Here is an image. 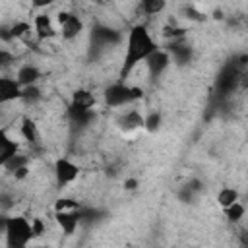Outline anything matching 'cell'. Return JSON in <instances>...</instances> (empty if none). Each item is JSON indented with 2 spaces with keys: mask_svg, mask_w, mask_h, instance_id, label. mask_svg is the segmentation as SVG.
Segmentation results:
<instances>
[{
  "mask_svg": "<svg viewBox=\"0 0 248 248\" xmlns=\"http://www.w3.org/2000/svg\"><path fill=\"white\" fill-rule=\"evenodd\" d=\"M78 207H79V203L76 200H72V198H60L54 203V209L56 211H60V209H78Z\"/></svg>",
  "mask_w": 248,
  "mask_h": 248,
  "instance_id": "4316f807",
  "label": "cell"
},
{
  "mask_svg": "<svg viewBox=\"0 0 248 248\" xmlns=\"http://www.w3.org/2000/svg\"><path fill=\"white\" fill-rule=\"evenodd\" d=\"M19 91H21V87L16 79L0 78V105L19 99Z\"/></svg>",
  "mask_w": 248,
  "mask_h": 248,
  "instance_id": "30bf717a",
  "label": "cell"
},
{
  "mask_svg": "<svg viewBox=\"0 0 248 248\" xmlns=\"http://www.w3.org/2000/svg\"><path fill=\"white\" fill-rule=\"evenodd\" d=\"M17 149H19L17 141H14V140L6 134V130L0 128V167H4V163H6L14 153H17Z\"/></svg>",
  "mask_w": 248,
  "mask_h": 248,
  "instance_id": "4fadbf2b",
  "label": "cell"
},
{
  "mask_svg": "<svg viewBox=\"0 0 248 248\" xmlns=\"http://www.w3.org/2000/svg\"><path fill=\"white\" fill-rule=\"evenodd\" d=\"M21 136H23V140H25L27 143H31V145H39V141H41L37 124H35L31 118H23V120H21Z\"/></svg>",
  "mask_w": 248,
  "mask_h": 248,
  "instance_id": "e0dca14e",
  "label": "cell"
},
{
  "mask_svg": "<svg viewBox=\"0 0 248 248\" xmlns=\"http://www.w3.org/2000/svg\"><path fill=\"white\" fill-rule=\"evenodd\" d=\"M122 41V35L108 27V25H101L97 23L93 29H91V48H105V46H112V45H118Z\"/></svg>",
  "mask_w": 248,
  "mask_h": 248,
  "instance_id": "3957f363",
  "label": "cell"
},
{
  "mask_svg": "<svg viewBox=\"0 0 248 248\" xmlns=\"http://www.w3.org/2000/svg\"><path fill=\"white\" fill-rule=\"evenodd\" d=\"M54 0H31V6L33 8H46V6H50Z\"/></svg>",
  "mask_w": 248,
  "mask_h": 248,
  "instance_id": "d590c367",
  "label": "cell"
},
{
  "mask_svg": "<svg viewBox=\"0 0 248 248\" xmlns=\"http://www.w3.org/2000/svg\"><path fill=\"white\" fill-rule=\"evenodd\" d=\"M167 52L172 54V58L178 66H184V64L192 62V58H194V48L186 43H180V41H170L167 46Z\"/></svg>",
  "mask_w": 248,
  "mask_h": 248,
  "instance_id": "ba28073f",
  "label": "cell"
},
{
  "mask_svg": "<svg viewBox=\"0 0 248 248\" xmlns=\"http://www.w3.org/2000/svg\"><path fill=\"white\" fill-rule=\"evenodd\" d=\"M157 48L155 41L151 39L149 31L145 25L138 23L130 29L128 33V43H126V56H124V62H122V68H120V79H126L132 70L143 62L153 50Z\"/></svg>",
  "mask_w": 248,
  "mask_h": 248,
  "instance_id": "6da1fadb",
  "label": "cell"
},
{
  "mask_svg": "<svg viewBox=\"0 0 248 248\" xmlns=\"http://www.w3.org/2000/svg\"><path fill=\"white\" fill-rule=\"evenodd\" d=\"M200 194L198 192H194L188 184H184V186H180V190L176 192V198H178V202H182V203H194L196 202V198H198Z\"/></svg>",
  "mask_w": 248,
  "mask_h": 248,
  "instance_id": "d4e9b609",
  "label": "cell"
},
{
  "mask_svg": "<svg viewBox=\"0 0 248 248\" xmlns=\"http://www.w3.org/2000/svg\"><path fill=\"white\" fill-rule=\"evenodd\" d=\"M27 163H29V157L19 155V153H14V155L4 163V167H2V169H6V170H10V172H14V170H17L19 167H25Z\"/></svg>",
  "mask_w": 248,
  "mask_h": 248,
  "instance_id": "603a6c76",
  "label": "cell"
},
{
  "mask_svg": "<svg viewBox=\"0 0 248 248\" xmlns=\"http://www.w3.org/2000/svg\"><path fill=\"white\" fill-rule=\"evenodd\" d=\"M140 6L143 10V14L155 16L165 10V0H140Z\"/></svg>",
  "mask_w": 248,
  "mask_h": 248,
  "instance_id": "7402d4cb",
  "label": "cell"
},
{
  "mask_svg": "<svg viewBox=\"0 0 248 248\" xmlns=\"http://www.w3.org/2000/svg\"><path fill=\"white\" fill-rule=\"evenodd\" d=\"M213 17H215V19H223V12H221V10H215V12H213Z\"/></svg>",
  "mask_w": 248,
  "mask_h": 248,
  "instance_id": "ab89813d",
  "label": "cell"
},
{
  "mask_svg": "<svg viewBox=\"0 0 248 248\" xmlns=\"http://www.w3.org/2000/svg\"><path fill=\"white\" fill-rule=\"evenodd\" d=\"M184 33H186V31H184L182 27H172V25L163 29V35H165L167 39H169V37H170V39H180V37H184Z\"/></svg>",
  "mask_w": 248,
  "mask_h": 248,
  "instance_id": "f1b7e54d",
  "label": "cell"
},
{
  "mask_svg": "<svg viewBox=\"0 0 248 248\" xmlns=\"http://www.w3.org/2000/svg\"><path fill=\"white\" fill-rule=\"evenodd\" d=\"M31 232H33V238H37V236H41L45 232V225H43L41 219H33L31 221Z\"/></svg>",
  "mask_w": 248,
  "mask_h": 248,
  "instance_id": "f546056e",
  "label": "cell"
},
{
  "mask_svg": "<svg viewBox=\"0 0 248 248\" xmlns=\"http://www.w3.org/2000/svg\"><path fill=\"white\" fill-rule=\"evenodd\" d=\"M79 207L78 209H60V211L54 213L56 223L62 227L64 234H68V236L74 234L76 229H78V225H79Z\"/></svg>",
  "mask_w": 248,
  "mask_h": 248,
  "instance_id": "52a82bcc",
  "label": "cell"
},
{
  "mask_svg": "<svg viewBox=\"0 0 248 248\" xmlns=\"http://www.w3.org/2000/svg\"><path fill=\"white\" fill-rule=\"evenodd\" d=\"M161 112H149L145 118H143V128L147 130V132H157L159 128H161Z\"/></svg>",
  "mask_w": 248,
  "mask_h": 248,
  "instance_id": "cb8c5ba5",
  "label": "cell"
},
{
  "mask_svg": "<svg viewBox=\"0 0 248 248\" xmlns=\"http://www.w3.org/2000/svg\"><path fill=\"white\" fill-rule=\"evenodd\" d=\"M10 31H12V37L14 39H19V37H23L25 33L31 31V25L25 23V21H16L14 25H10Z\"/></svg>",
  "mask_w": 248,
  "mask_h": 248,
  "instance_id": "484cf974",
  "label": "cell"
},
{
  "mask_svg": "<svg viewBox=\"0 0 248 248\" xmlns=\"http://www.w3.org/2000/svg\"><path fill=\"white\" fill-rule=\"evenodd\" d=\"M238 200V190H234V188H229V186H225V188H221L219 190V194H217V203L225 209V207H229L231 203H234Z\"/></svg>",
  "mask_w": 248,
  "mask_h": 248,
  "instance_id": "d6986e66",
  "label": "cell"
},
{
  "mask_svg": "<svg viewBox=\"0 0 248 248\" xmlns=\"http://www.w3.org/2000/svg\"><path fill=\"white\" fill-rule=\"evenodd\" d=\"M116 124H118L120 130L132 132V130H136V128H143V116H141L138 110H128L126 114L118 116Z\"/></svg>",
  "mask_w": 248,
  "mask_h": 248,
  "instance_id": "7c38bea8",
  "label": "cell"
},
{
  "mask_svg": "<svg viewBox=\"0 0 248 248\" xmlns=\"http://www.w3.org/2000/svg\"><path fill=\"white\" fill-rule=\"evenodd\" d=\"M27 172H29V169H27V165H25V167H19L17 170H14V176H16L17 180H21V178L27 176Z\"/></svg>",
  "mask_w": 248,
  "mask_h": 248,
  "instance_id": "e575fe53",
  "label": "cell"
},
{
  "mask_svg": "<svg viewBox=\"0 0 248 248\" xmlns=\"http://www.w3.org/2000/svg\"><path fill=\"white\" fill-rule=\"evenodd\" d=\"M35 33H37V39L39 41H45V39H52L56 35V29L52 27V21H50V16L46 14H39L35 17Z\"/></svg>",
  "mask_w": 248,
  "mask_h": 248,
  "instance_id": "8fae6325",
  "label": "cell"
},
{
  "mask_svg": "<svg viewBox=\"0 0 248 248\" xmlns=\"http://www.w3.org/2000/svg\"><path fill=\"white\" fill-rule=\"evenodd\" d=\"M68 16H70V12H60V14H58V23L62 25V23L68 19Z\"/></svg>",
  "mask_w": 248,
  "mask_h": 248,
  "instance_id": "74e56055",
  "label": "cell"
},
{
  "mask_svg": "<svg viewBox=\"0 0 248 248\" xmlns=\"http://www.w3.org/2000/svg\"><path fill=\"white\" fill-rule=\"evenodd\" d=\"M194 192H198V194H202V190H203V184L198 180V178H194V180H190V182H186Z\"/></svg>",
  "mask_w": 248,
  "mask_h": 248,
  "instance_id": "1f68e13d",
  "label": "cell"
},
{
  "mask_svg": "<svg viewBox=\"0 0 248 248\" xmlns=\"http://www.w3.org/2000/svg\"><path fill=\"white\" fill-rule=\"evenodd\" d=\"M184 16H186V19H192V21H205L207 19L203 12H200V10L192 8V6H186L184 8Z\"/></svg>",
  "mask_w": 248,
  "mask_h": 248,
  "instance_id": "83f0119b",
  "label": "cell"
},
{
  "mask_svg": "<svg viewBox=\"0 0 248 248\" xmlns=\"http://www.w3.org/2000/svg\"><path fill=\"white\" fill-rule=\"evenodd\" d=\"M72 103H74V105H79V107L91 108V107L95 105V97H93V93L87 91V89H76V91L72 93Z\"/></svg>",
  "mask_w": 248,
  "mask_h": 248,
  "instance_id": "ac0fdd59",
  "label": "cell"
},
{
  "mask_svg": "<svg viewBox=\"0 0 248 248\" xmlns=\"http://www.w3.org/2000/svg\"><path fill=\"white\" fill-rule=\"evenodd\" d=\"M41 78V72L37 66H31V64H25L17 70V76H16V81L19 83V87H25V85H33L37 83Z\"/></svg>",
  "mask_w": 248,
  "mask_h": 248,
  "instance_id": "5bb4252c",
  "label": "cell"
},
{
  "mask_svg": "<svg viewBox=\"0 0 248 248\" xmlns=\"http://www.w3.org/2000/svg\"><path fill=\"white\" fill-rule=\"evenodd\" d=\"M19 99L21 101H25V103H37L39 99H41V89L33 83V85H25V87H21V91H19Z\"/></svg>",
  "mask_w": 248,
  "mask_h": 248,
  "instance_id": "44dd1931",
  "label": "cell"
},
{
  "mask_svg": "<svg viewBox=\"0 0 248 248\" xmlns=\"http://www.w3.org/2000/svg\"><path fill=\"white\" fill-rule=\"evenodd\" d=\"M105 103L108 107H122L126 103H134L132 99V89L130 85L118 81V83H112L105 89Z\"/></svg>",
  "mask_w": 248,
  "mask_h": 248,
  "instance_id": "5b68a950",
  "label": "cell"
},
{
  "mask_svg": "<svg viewBox=\"0 0 248 248\" xmlns=\"http://www.w3.org/2000/svg\"><path fill=\"white\" fill-rule=\"evenodd\" d=\"M6 219H8V217H4V215H0V234H2L4 231H6Z\"/></svg>",
  "mask_w": 248,
  "mask_h": 248,
  "instance_id": "f35d334b",
  "label": "cell"
},
{
  "mask_svg": "<svg viewBox=\"0 0 248 248\" xmlns=\"http://www.w3.org/2000/svg\"><path fill=\"white\" fill-rule=\"evenodd\" d=\"M81 31H83V21H81L78 16L70 14V16H68V19L62 23V39L72 41V39H76Z\"/></svg>",
  "mask_w": 248,
  "mask_h": 248,
  "instance_id": "9a60e30c",
  "label": "cell"
},
{
  "mask_svg": "<svg viewBox=\"0 0 248 248\" xmlns=\"http://www.w3.org/2000/svg\"><path fill=\"white\" fill-rule=\"evenodd\" d=\"M0 205H2V207H10V205H12V198H10L8 194H2V196H0Z\"/></svg>",
  "mask_w": 248,
  "mask_h": 248,
  "instance_id": "8d00e7d4",
  "label": "cell"
},
{
  "mask_svg": "<svg viewBox=\"0 0 248 248\" xmlns=\"http://www.w3.org/2000/svg\"><path fill=\"white\" fill-rule=\"evenodd\" d=\"M79 174V167L76 163H72L66 157H60L54 161V176H56V184L58 188H66L70 182H74Z\"/></svg>",
  "mask_w": 248,
  "mask_h": 248,
  "instance_id": "277c9868",
  "label": "cell"
},
{
  "mask_svg": "<svg viewBox=\"0 0 248 248\" xmlns=\"http://www.w3.org/2000/svg\"><path fill=\"white\" fill-rule=\"evenodd\" d=\"M143 62L147 64L149 76L155 79V78H159V76L169 68V64H170V56H169L167 50H159V48H155Z\"/></svg>",
  "mask_w": 248,
  "mask_h": 248,
  "instance_id": "8992f818",
  "label": "cell"
},
{
  "mask_svg": "<svg viewBox=\"0 0 248 248\" xmlns=\"http://www.w3.org/2000/svg\"><path fill=\"white\" fill-rule=\"evenodd\" d=\"M138 178H126L124 180V190H136L138 188Z\"/></svg>",
  "mask_w": 248,
  "mask_h": 248,
  "instance_id": "836d02e7",
  "label": "cell"
},
{
  "mask_svg": "<svg viewBox=\"0 0 248 248\" xmlns=\"http://www.w3.org/2000/svg\"><path fill=\"white\" fill-rule=\"evenodd\" d=\"M105 211L97 209V207H79V225L91 227L95 223H99L101 219H105Z\"/></svg>",
  "mask_w": 248,
  "mask_h": 248,
  "instance_id": "2e32d148",
  "label": "cell"
},
{
  "mask_svg": "<svg viewBox=\"0 0 248 248\" xmlns=\"http://www.w3.org/2000/svg\"><path fill=\"white\" fill-rule=\"evenodd\" d=\"M244 213H246V209H244V205L236 200L234 203H231L229 207H225V215H227V219L231 221V223H238L242 217H244Z\"/></svg>",
  "mask_w": 248,
  "mask_h": 248,
  "instance_id": "ffe728a7",
  "label": "cell"
},
{
  "mask_svg": "<svg viewBox=\"0 0 248 248\" xmlns=\"http://www.w3.org/2000/svg\"><path fill=\"white\" fill-rule=\"evenodd\" d=\"M68 118L72 120V124H78V126H89L93 120H95V112L87 107H79V105H74L70 103L68 107Z\"/></svg>",
  "mask_w": 248,
  "mask_h": 248,
  "instance_id": "9c48e42d",
  "label": "cell"
},
{
  "mask_svg": "<svg viewBox=\"0 0 248 248\" xmlns=\"http://www.w3.org/2000/svg\"><path fill=\"white\" fill-rule=\"evenodd\" d=\"M6 244L10 248H23L33 240L31 223L25 217H8L6 219Z\"/></svg>",
  "mask_w": 248,
  "mask_h": 248,
  "instance_id": "7a4b0ae2",
  "label": "cell"
},
{
  "mask_svg": "<svg viewBox=\"0 0 248 248\" xmlns=\"http://www.w3.org/2000/svg\"><path fill=\"white\" fill-rule=\"evenodd\" d=\"M0 41H4V43L14 41L12 31H10V27H8V25H0Z\"/></svg>",
  "mask_w": 248,
  "mask_h": 248,
  "instance_id": "4dcf8cb0",
  "label": "cell"
},
{
  "mask_svg": "<svg viewBox=\"0 0 248 248\" xmlns=\"http://www.w3.org/2000/svg\"><path fill=\"white\" fill-rule=\"evenodd\" d=\"M12 54L8 52V50H4V48H0V66H4V64H8V62H12Z\"/></svg>",
  "mask_w": 248,
  "mask_h": 248,
  "instance_id": "d6a6232c",
  "label": "cell"
}]
</instances>
